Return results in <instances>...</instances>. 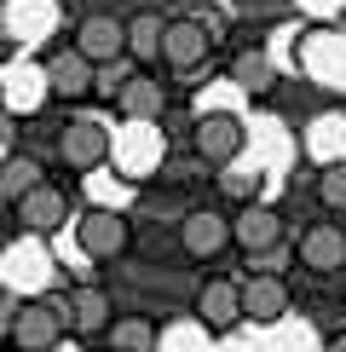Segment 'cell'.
<instances>
[{"label":"cell","mask_w":346,"mask_h":352,"mask_svg":"<svg viewBox=\"0 0 346 352\" xmlns=\"http://www.w3.org/2000/svg\"><path fill=\"white\" fill-rule=\"evenodd\" d=\"M168 156V139H162V122H127L122 133H110V162L122 179H144L156 173Z\"/></svg>","instance_id":"cell-1"},{"label":"cell","mask_w":346,"mask_h":352,"mask_svg":"<svg viewBox=\"0 0 346 352\" xmlns=\"http://www.w3.org/2000/svg\"><path fill=\"white\" fill-rule=\"evenodd\" d=\"M64 306L58 300H18V312H12V335L6 341L18 352H52L58 341H64Z\"/></svg>","instance_id":"cell-2"},{"label":"cell","mask_w":346,"mask_h":352,"mask_svg":"<svg viewBox=\"0 0 346 352\" xmlns=\"http://www.w3.org/2000/svg\"><path fill=\"white\" fill-rule=\"evenodd\" d=\"M242 139H249V127H242L237 110H202L196 116V156L208 168H231L242 156Z\"/></svg>","instance_id":"cell-3"},{"label":"cell","mask_w":346,"mask_h":352,"mask_svg":"<svg viewBox=\"0 0 346 352\" xmlns=\"http://www.w3.org/2000/svg\"><path fill=\"white\" fill-rule=\"evenodd\" d=\"M208 52H214V29L202 23V18H173L162 23V64L168 69H179V76H191V69L208 64Z\"/></svg>","instance_id":"cell-4"},{"label":"cell","mask_w":346,"mask_h":352,"mask_svg":"<svg viewBox=\"0 0 346 352\" xmlns=\"http://www.w3.org/2000/svg\"><path fill=\"white\" fill-rule=\"evenodd\" d=\"M76 243H81L86 260H115V254H127V219H122V208L93 202V208L76 219Z\"/></svg>","instance_id":"cell-5"},{"label":"cell","mask_w":346,"mask_h":352,"mask_svg":"<svg viewBox=\"0 0 346 352\" xmlns=\"http://www.w3.org/2000/svg\"><path fill=\"white\" fill-rule=\"evenodd\" d=\"M295 254H300L306 272H341L346 266V226H341V219H317V226L300 231Z\"/></svg>","instance_id":"cell-6"},{"label":"cell","mask_w":346,"mask_h":352,"mask_svg":"<svg viewBox=\"0 0 346 352\" xmlns=\"http://www.w3.org/2000/svg\"><path fill=\"white\" fill-rule=\"evenodd\" d=\"M76 52L86 58V64H115V58L127 52V23L122 18H110V12H93V18H81L76 29Z\"/></svg>","instance_id":"cell-7"},{"label":"cell","mask_w":346,"mask_h":352,"mask_svg":"<svg viewBox=\"0 0 346 352\" xmlns=\"http://www.w3.org/2000/svg\"><path fill=\"white\" fill-rule=\"evenodd\" d=\"M179 248H185L191 260H214V254H225V248H231V219H225V214H214V208L185 214V226H179Z\"/></svg>","instance_id":"cell-8"},{"label":"cell","mask_w":346,"mask_h":352,"mask_svg":"<svg viewBox=\"0 0 346 352\" xmlns=\"http://www.w3.org/2000/svg\"><path fill=\"white\" fill-rule=\"evenodd\" d=\"M58 151H64V162L76 173H93V168L110 162V133H104V122H69Z\"/></svg>","instance_id":"cell-9"},{"label":"cell","mask_w":346,"mask_h":352,"mask_svg":"<svg viewBox=\"0 0 346 352\" xmlns=\"http://www.w3.org/2000/svg\"><path fill=\"white\" fill-rule=\"evenodd\" d=\"M237 306H242V318H254V324H271V318L288 312V283L271 277V272H254V277L237 283Z\"/></svg>","instance_id":"cell-10"},{"label":"cell","mask_w":346,"mask_h":352,"mask_svg":"<svg viewBox=\"0 0 346 352\" xmlns=\"http://www.w3.org/2000/svg\"><path fill=\"white\" fill-rule=\"evenodd\" d=\"M283 237V214L266 208V202H242V214L231 219V243L249 248V254H266V248H277Z\"/></svg>","instance_id":"cell-11"},{"label":"cell","mask_w":346,"mask_h":352,"mask_svg":"<svg viewBox=\"0 0 346 352\" xmlns=\"http://www.w3.org/2000/svg\"><path fill=\"white\" fill-rule=\"evenodd\" d=\"M41 76H47V93H58V98H81V93H93V76H98V69L86 64L76 47H64V52H52L47 64H41Z\"/></svg>","instance_id":"cell-12"},{"label":"cell","mask_w":346,"mask_h":352,"mask_svg":"<svg viewBox=\"0 0 346 352\" xmlns=\"http://www.w3.org/2000/svg\"><path fill=\"white\" fill-rule=\"evenodd\" d=\"M64 214H69L64 185H47V179H41L35 190H23V197H18V219H23V231H58V226H64Z\"/></svg>","instance_id":"cell-13"},{"label":"cell","mask_w":346,"mask_h":352,"mask_svg":"<svg viewBox=\"0 0 346 352\" xmlns=\"http://www.w3.org/2000/svg\"><path fill=\"white\" fill-rule=\"evenodd\" d=\"M52 18H58L52 0H12V6L0 12V35L6 41H41L52 29Z\"/></svg>","instance_id":"cell-14"},{"label":"cell","mask_w":346,"mask_h":352,"mask_svg":"<svg viewBox=\"0 0 346 352\" xmlns=\"http://www.w3.org/2000/svg\"><path fill=\"white\" fill-rule=\"evenodd\" d=\"M306 156H312L317 168L346 162V110H323V116L306 127Z\"/></svg>","instance_id":"cell-15"},{"label":"cell","mask_w":346,"mask_h":352,"mask_svg":"<svg viewBox=\"0 0 346 352\" xmlns=\"http://www.w3.org/2000/svg\"><path fill=\"white\" fill-rule=\"evenodd\" d=\"M162 104H168V93H162L156 76H133V81H122V93H115V110H122L127 122H162Z\"/></svg>","instance_id":"cell-16"},{"label":"cell","mask_w":346,"mask_h":352,"mask_svg":"<svg viewBox=\"0 0 346 352\" xmlns=\"http://www.w3.org/2000/svg\"><path fill=\"white\" fill-rule=\"evenodd\" d=\"M196 318H202L208 329L237 324V318H242V306H237V283H231V277H208V283H202V295H196Z\"/></svg>","instance_id":"cell-17"},{"label":"cell","mask_w":346,"mask_h":352,"mask_svg":"<svg viewBox=\"0 0 346 352\" xmlns=\"http://www.w3.org/2000/svg\"><path fill=\"white\" fill-rule=\"evenodd\" d=\"M0 87H6V110H18V116H29L47 98V76L35 64H6L0 69Z\"/></svg>","instance_id":"cell-18"},{"label":"cell","mask_w":346,"mask_h":352,"mask_svg":"<svg viewBox=\"0 0 346 352\" xmlns=\"http://www.w3.org/2000/svg\"><path fill=\"white\" fill-rule=\"evenodd\" d=\"M64 318H69V324H76V329H86V335L110 329V295H104V289H98V283H81L76 295L64 300Z\"/></svg>","instance_id":"cell-19"},{"label":"cell","mask_w":346,"mask_h":352,"mask_svg":"<svg viewBox=\"0 0 346 352\" xmlns=\"http://www.w3.org/2000/svg\"><path fill=\"white\" fill-rule=\"evenodd\" d=\"M306 69L317 81H346V41L341 35H323V29H317V35H306Z\"/></svg>","instance_id":"cell-20"},{"label":"cell","mask_w":346,"mask_h":352,"mask_svg":"<svg viewBox=\"0 0 346 352\" xmlns=\"http://www.w3.org/2000/svg\"><path fill=\"white\" fill-rule=\"evenodd\" d=\"M156 341L150 318H110V352H156Z\"/></svg>","instance_id":"cell-21"},{"label":"cell","mask_w":346,"mask_h":352,"mask_svg":"<svg viewBox=\"0 0 346 352\" xmlns=\"http://www.w3.org/2000/svg\"><path fill=\"white\" fill-rule=\"evenodd\" d=\"M41 179H47V168L35 162V156H6V162H0V197H23V190H35Z\"/></svg>","instance_id":"cell-22"},{"label":"cell","mask_w":346,"mask_h":352,"mask_svg":"<svg viewBox=\"0 0 346 352\" xmlns=\"http://www.w3.org/2000/svg\"><path fill=\"white\" fill-rule=\"evenodd\" d=\"M127 52H133L139 64H150V58L162 52V18H156V12H139V18L127 23Z\"/></svg>","instance_id":"cell-23"},{"label":"cell","mask_w":346,"mask_h":352,"mask_svg":"<svg viewBox=\"0 0 346 352\" xmlns=\"http://www.w3.org/2000/svg\"><path fill=\"white\" fill-rule=\"evenodd\" d=\"M317 202H323L329 214H346V162H329V168H317Z\"/></svg>","instance_id":"cell-24"},{"label":"cell","mask_w":346,"mask_h":352,"mask_svg":"<svg viewBox=\"0 0 346 352\" xmlns=\"http://www.w3.org/2000/svg\"><path fill=\"white\" fill-rule=\"evenodd\" d=\"M237 87L242 93H266L271 87V58L266 52H242L237 58Z\"/></svg>","instance_id":"cell-25"},{"label":"cell","mask_w":346,"mask_h":352,"mask_svg":"<svg viewBox=\"0 0 346 352\" xmlns=\"http://www.w3.org/2000/svg\"><path fill=\"white\" fill-rule=\"evenodd\" d=\"M254 173H225V197H237V202H254Z\"/></svg>","instance_id":"cell-26"},{"label":"cell","mask_w":346,"mask_h":352,"mask_svg":"<svg viewBox=\"0 0 346 352\" xmlns=\"http://www.w3.org/2000/svg\"><path fill=\"white\" fill-rule=\"evenodd\" d=\"M12 312H18V300H12V289H0V341L12 335Z\"/></svg>","instance_id":"cell-27"},{"label":"cell","mask_w":346,"mask_h":352,"mask_svg":"<svg viewBox=\"0 0 346 352\" xmlns=\"http://www.w3.org/2000/svg\"><path fill=\"white\" fill-rule=\"evenodd\" d=\"M0 289H6V254H0Z\"/></svg>","instance_id":"cell-28"},{"label":"cell","mask_w":346,"mask_h":352,"mask_svg":"<svg viewBox=\"0 0 346 352\" xmlns=\"http://www.w3.org/2000/svg\"><path fill=\"white\" fill-rule=\"evenodd\" d=\"M0 64H6V35H0Z\"/></svg>","instance_id":"cell-29"}]
</instances>
